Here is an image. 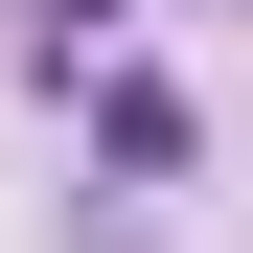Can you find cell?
Returning a JSON list of instances; mask_svg holds the SVG:
<instances>
[{"instance_id":"1","label":"cell","mask_w":253,"mask_h":253,"mask_svg":"<svg viewBox=\"0 0 253 253\" xmlns=\"http://www.w3.org/2000/svg\"><path fill=\"white\" fill-rule=\"evenodd\" d=\"M92 23H138V0H46V69H69V46H92Z\"/></svg>"}]
</instances>
